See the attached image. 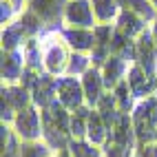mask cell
I'll use <instances>...</instances> for the list:
<instances>
[{
	"instance_id": "6da1fadb",
	"label": "cell",
	"mask_w": 157,
	"mask_h": 157,
	"mask_svg": "<svg viewBox=\"0 0 157 157\" xmlns=\"http://www.w3.org/2000/svg\"><path fill=\"white\" fill-rule=\"evenodd\" d=\"M40 115H42V140L53 148V153H60L69 148L71 144V111L64 109L62 104L56 100L53 104L40 109Z\"/></svg>"
},
{
	"instance_id": "7a4b0ae2",
	"label": "cell",
	"mask_w": 157,
	"mask_h": 157,
	"mask_svg": "<svg viewBox=\"0 0 157 157\" xmlns=\"http://www.w3.org/2000/svg\"><path fill=\"white\" fill-rule=\"evenodd\" d=\"M42 42V64H44V73L53 78H62L67 75V67H69V58L73 51L69 49V44L64 42V38L60 36V31H51L40 38Z\"/></svg>"
},
{
	"instance_id": "3957f363",
	"label": "cell",
	"mask_w": 157,
	"mask_h": 157,
	"mask_svg": "<svg viewBox=\"0 0 157 157\" xmlns=\"http://www.w3.org/2000/svg\"><path fill=\"white\" fill-rule=\"evenodd\" d=\"M131 117H133L135 135H137V146L157 142V95L140 100Z\"/></svg>"
},
{
	"instance_id": "277c9868",
	"label": "cell",
	"mask_w": 157,
	"mask_h": 157,
	"mask_svg": "<svg viewBox=\"0 0 157 157\" xmlns=\"http://www.w3.org/2000/svg\"><path fill=\"white\" fill-rule=\"evenodd\" d=\"M0 95H2L0 98V117H2V124H9V126L13 124L20 111H25L33 104L31 91H27L22 84H2Z\"/></svg>"
},
{
	"instance_id": "5b68a950",
	"label": "cell",
	"mask_w": 157,
	"mask_h": 157,
	"mask_svg": "<svg viewBox=\"0 0 157 157\" xmlns=\"http://www.w3.org/2000/svg\"><path fill=\"white\" fill-rule=\"evenodd\" d=\"M69 0H27V9L40 16L44 22V33L62 31L64 27V9Z\"/></svg>"
},
{
	"instance_id": "8992f818",
	"label": "cell",
	"mask_w": 157,
	"mask_h": 157,
	"mask_svg": "<svg viewBox=\"0 0 157 157\" xmlns=\"http://www.w3.org/2000/svg\"><path fill=\"white\" fill-rule=\"evenodd\" d=\"M11 128L16 133V137L20 142H40L42 140V115H40V109L36 104H31L29 109L20 111L16 115V120L11 124Z\"/></svg>"
},
{
	"instance_id": "52a82bcc",
	"label": "cell",
	"mask_w": 157,
	"mask_h": 157,
	"mask_svg": "<svg viewBox=\"0 0 157 157\" xmlns=\"http://www.w3.org/2000/svg\"><path fill=\"white\" fill-rule=\"evenodd\" d=\"M135 64L146 71L151 78H157V47L151 33V27L135 40Z\"/></svg>"
},
{
	"instance_id": "ba28073f",
	"label": "cell",
	"mask_w": 157,
	"mask_h": 157,
	"mask_svg": "<svg viewBox=\"0 0 157 157\" xmlns=\"http://www.w3.org/2000/svg\"><path fill=\"white\" fill-rule=\"evenodd\" d=\"M58 102L71 113L80 106H84L86 98H84V89H82V80L71 78V75L58 78Z\"/></svg>"
},
{
	"instance_id": "9c48e42d",
	"label": "cell",
	"mask_w": 157,
	"mask_h": 157,
	"mask_svg": "<svg viewBox=\"0 0 157 157\" xmlns=\"http://www.w3.org/2000/svg\"><path fill=\"white\" fill-rule=\"evenodd\" d=\"M98 20L93 13L91 0H69L64 9V27L75 29H95Z\"/></svg>"
},
{
	"instance_id": "30bf717a",
	"label": "cell",
	"mask_w": 157,
	"mask_h": 157,
	"mask_svg": "<svg viewBox=\"0 0 157 157\" xmlns=\"http://www.w3.org/2000/svg\"><path fill=\"white\" fill-rule=\"evenodd\" d=\"M27 64H25V53L22 49L18 51H2L0 53V75L2 84H20Z\"/></svg>"
},
{
	"instance_id": "8fae6325",
	"label": "cell",
	"mask_w": 157,
	"mask_h": 157,
	"mask_svg": "<svg viewBox=\"0 0 157 157\" xmlns=\"http://www.w3.org/2000/svg\"><path fill=\"white\" fill-rule=\"evenodd\" d=\"M126 82L131 86V93L135 95V100H146L157 93V78H151L146 71H142L137 64H131L128 73H126Z\"/></svg>"
},
{
	"instance_id": "7c38bea8",
	"label": "cell",
	"mask_w": 157,
	"mask_h": 157,
	"mask_svg": "<svg viewBox=\"0 0 157 157\" xmlns=\"http://www.w3.org/2000/svg\"><path fill=\"white\" fill-rule=\"evenodd\" d=\"M31 98H33V104L38 109L53 104L58 100V78L49 75V73H40L38 82L31 89Z\"/></svg>"
},
{
	"instance_id": "4fadbf2b",
	"label": "cell",
	"mask_w": 157,
	"mask_h": 157,
	"mask_svg": "<svg viewBox=\"0 0 157 157\" xmlns=\"http://www.w3.org/2000/svg\"><path fill=\"white\" fill-rule=\"evenodd\" d=\"M60 36L64 38V42L69 44V49L78 51V53H91L93 47H95V33H93V29L62 27Z\"/></svg>"
},
{
	"instance_id": "5bb4252c",
	"label": "cell",
	"mask_w": 157,
	"mask_h": 157,
	"mask_svg": "<svg viewBox=\"0 0 157 157\" xmlns=\"http://www.w3.org/2000/svg\"><path fill=\"white\" fill-rule=\"evenodd\" d=\"M80 80H82V89H84L86 106L95 109V106H98V102L102 100V95L106 93V86H104V78H102V69L91 67Z\"/></svg>"
},
{
	"instance_id": "9a60e30c",
	"label": "cell",
	"mask_w": 157,
	"mask_h": 157,
	"mask_svg": "<svg viewBox=\"0 0 157 157\" xmlns=\"http://www.w3.org/2000/svg\"><path fill=\"white\" fill-rule=\"evenodd\" d=\"M115 29H117L120 33L128 36L131 40H137V38L144 33V31L148 29V22H146L142 16H137L135 11L122 9L120 16H117V20H115Z\"/></svg>"
},
{
	"instance_id": "2e32d148",
	"label": "cell",
	"mask_w": 157,
	"mask_h": 157,
	"mask_svg": "<svg viewBox=\"0 0 157 157\" xmlns=\"http://www.w3.org/2000/svg\"><path fill=\"white\" fill-rule=\"evenodd\" d=\"M128 62L122 60L117 56H111L102 67V78H104V86L106 91H113L115 86L120 84L122 80H126V73H128Z\"/></svg>"
},
{
	"instance_id": "e0dca14e",
	"label": "cell",
	"mask_w": 157,
	"mask_h": 157,
	"mask_svg": "<svg viewBox=\"0 0 157 157\" xmlns=\"http://www.w3.org/2000/svg\"><path fill=\"white\" fill-rule=\"evenodd\" d=\"M109 135H111V128L106 126V122L102 120V115L93 109L91 111V115H89V128H86V140L91 142V144H95V146H102L106 144V140H109Z\"/></svg>"
},
{
	"instance_id": "ac0fdd59",
	"label": "cell",
	"mask_w": 157,
	"mask_h": 157,
	"mask_svg": "<svg viewBox=\"0 0 157 157\" xmlns=\"http://www.w3.org/2000/svg\"><path fill=\"white\" fill-rule=\"evenodd\" d=\"M93 13H95L98 25H115L122 7L117 0H91Z\"/></svg>"
},
{
	"instance_id": "d6986e66",
	"label": "cell",
	"mask_w": 157,
	"mask_h": 157,
	"mask_svg": "<svg viewBox=\"0 0 157 157\" xmlns=\"http://www.w3.org/2000/svg\"><path fill=\"white\" fill-rule=\"evenodd\" d=\"M111 56H117L122 60H126L128 64H135V40H131L128 36H124L115 29L113 40H111Z\"/></svg>"
},
{
	"instance_id": "ffe728a7",
	"label": "cell",
	"mask_w": 157,
	"mask_h": 157,
	"mask_svg": "<svg viewBox=\"0 0 157 157\" xmlns=\"http://www.w3.org/2000/svg\"><path fill=\"white\" fill-rule=\"evenodd\" d=\"M0 42H2V51H18L22 49L25 42H27V36L22 27H20V22L16 20V22L2 27V36H0Z\"/></svg>"
},
{
	"instance_id": "44dd1931",
	"label": "cell",
	"mask_w": 157,
	"mask_h": 157,
	"mask_svg": "<svg viewBox=\"0 0 157 157\" xmlns=\"http://www.w3.org/2000/svg\"><path fill=\"white\" fill-rule=\"evenodd\" d=\"M95 111L102 115V120L106 122L109 128L115 126V122H117L120 115H122V111H120V106H117V100H115V95H113V91H106V93H104L102 100L98 102Z\"/></svg>"
},
{
	"instance_id": "7402d4cb",
	"label": "cell",
	"mask_w": 157,
	"mask_h": 157,
	"mask_svg": "<svg viewBox=\"0 0 157 157\" xmlns=\"http://www.w3.org/2000/svg\"><path fill=\"white\" fill-rule=\"evenodd\" d=\"M22 53H25V64L31 71H38V73H44V64H42V42L40 38H29L25 47H22Z\"/></svg>"
},
{
	"instance_id": "603a6c76",
	"label": "cell",
	"mask_w": 157,
	"mask_h": 157,
	"mask_svg": "<svg viewBox=\"0 0 157 157\" xmlns=\"http://www.w3.org/2000/svg\"><path fill=\"white\" fill-rule=\"evenodd\" d=\"M18 22H20V27H22L27 40L29 38H42L44 36V22L40 20L38 13L31 11V9H25V11L18 13Z\"/></svg>"
},
{
	"instance_id": "cb8c5ba5",
	"label": "cell",
	"mask_w": 157,
	"mask_h": 157,
	"mask_svg": "<svg viewBox=\"0 0 157 157\" xmlns=\"http://www.w3.org/2000/svg\"><path fill=\"white\" fill-rule=\"evenodd\" d=\"M91 106H80L71 113V137L73 140H86V128H89V115H91Z\"/></svg>"
},
{
	"instance_id": "d4e9b609",
	"label": "cell",
	"mask_w": 157,
	"mask_h": 157,
	"mask_svg": "<svg viewBox=\"0 0 157 157\" xmlns=\"http://www.w3.org/2000/svg\"><path fill=\"white\" fill-rule=\"evenodd\" d=\"M117 2L122 9H128V11H135L137 16H142L148 25H153L157 18V7L151 0H117Z\"/></svg>"
},
{
	"instance_id": "484cf974",
	"label": "cell",
	"mask_w": 157,
	"mask_h": 157,
	"mask_svg": "<svg viewBox=\"0 0 157 157\" xmlns=\"http://www.w3.org/2000/svg\"><path fill=\"white\" fill-rule=\"evenodd\" d=\"M113 95L117 100V106H120L122 113H133V109L137 106V100H135V95L131 93V86H128L126 80H122L120 84L113 89Z\"/></svg>"
},
{
	"instance_id": "4316f807",
	"label": "cell",
	"mask_w": 157,
	"mask_h": 157,
	"mask_svg": "<svg viewBox=\"0 0 157 157\" xmlns=\"http://www.w3.org/2000/svg\"><path fill=\"white\" fill-rule=\"evenodd\" d=\"M93 67V60H91V53H78L73 51L71 58H69V67H67V75L71 78H82L84 73Z\"/></svg>"
},
{
	"instance_id": "83f0119b",
	"label": "cell",
	"mask_w": 157,
	"mask_h": 157,
	"mask_svg": "<svg viewBox=\"0 0 157 157\" xmlns=\"http://www.w3.org/2000/svg\"><path fill=\"white\" fill-rule=\"evenodd\" d=\"M0 142H2V157H20V140L9 124H2L0 128Z\"/></svg>"
},
{
	"instance_id": "f1b7e54d",
	"label": "cell",
	"mask_w": 157,
	"mask_h": 157,
	"mask_svg": "<svg viewBox=\"0 0 157 157\" xmlns=\"http://www.w3.org/2000/svg\"><path fill=\"white\" fill-rule=\"evenodd\" d=\"M20 157H56L53 148L44 142H20Z\"/></svg>"
},
{
	"instance_id": "f546056e",
	"label": "cell",
	"mask_w": 157,
	"mask_h": 157,
	"mask_svg": "<svg viewBox=\"0 0 157 157\" xmlns=\"http://www.w3.org/2000/svg\"><path fill=\"white\" fill-rule=\"evenodd\" d=\"M69 153L71 157H102V148L91 144L89 140H71Z\"/></svg>"
},
{
	"instance_id": "4dcf8cb0",
	"label": "cell",
	"mask_w": 157,
	"mask_h": 157,
	"mask_svg": "<svg viewBox=\"0 0 157 157\" xmlns=\"http://www.w3.org/2000/svg\"><path fill=\"white\" fill-rule=\"evenodd\" d=\"M16 13L18 11H16V7H13L11 0H0V25H2V27L16 22V20H13Z\"/></svg>"
},
{
	"instance_id": "1f68e13d",
	"label": "cell",
	"mask_w": 157,
	"mask_h": 157,
	"mask_svg": "<svg viewBox=\"0 0 157 157\" xmlns=\"http://www.w3.org/2000/svg\"><path fill=\"white\" fill-rule=\"evenodd\" d=\"M135 155H137V157H157V142H151V144H142V146H137Z\"/></svg>"
},
{
	"instance_id": "d6a6232c",
	"label": "cell",
	"mask_w": 157,
	"mask_h": 157,
	"mask_svg": "<svg viewBox=\"0 0 157 157\" xmlns=\"http://www.w3.org/2000/svg\"><path fill=\"white\" fill-rule=\"evenodd\" d=\"M151 33H153V40H155V47H157V18H155V22L151 25Z\"/></svg>"
},
{
	"instance_id": "836d02e7",
	"label": "cell",
	"mask_w": 157,
	"mask_h": 157,
	"mask_svg": "<svg viewBox=\"0 0 157 157\" xmlns=\"http://www.w3.org/2000/svg\"><path fill=\"white\" fill-rule=\"evenodd\" d=\"M56 157H71V153H69V148H64V151L56 153Z\"/></svg>"
},
{
	"instance_id": "e575fe53",
	"label": "cell",
	"mask_w": 157,
	"mask_h": 157,
	"mask_svg": "<svg viewBox=\"0 0 157 157\" xmlns=\"http://www.w3.org/2000/svg\"><path fill=\"white\" fill-rule=\"evenodd\" d=\"M151 2H153V5H155V7H157V0H151Z\"/></svg>"
},
{
	"instance_id": "d590c367",
	"label": "cell",
	"mask_w": 157,
	"mask_h": 157,
	"mask_svg": "<svg viewBox=\"0 0 157 157\" xmlns=\"http://www.w3.org/2000/svg\"><path fill=\"white\" fill-rule=\"evenodd\" d=\"M135 157H137V155H135Z\"/></svg>"
},
{
	"instance_id": "8d00e7d4",
	"label": "cell",
	"mask_w": 157,
	"mask_h": 157,
	"mask_svg": "<svg viewBox=\"0 0 157 157\" xmlns=\"http://www.w3.org/2000/svg\"><path fill=\"white\" fill-rule=\"evenodd\" d=\"M155 95H157V93H155Z\"/></svg>"
},
{
	"instance_id": "74e56055",
	"label": "cell",
	"mask_w": 157,
	"mask_h": 157,
	"mask_svg": "<svg viewBox=\"0 0 157 157\" xmlns=\"http://www.w3.org/2000/svg\"><path fill=\"white\" fill-rule=\"evenodd\" d=\"M102 157H104V155H102Z\"/></svg>"
}]
</instances>
